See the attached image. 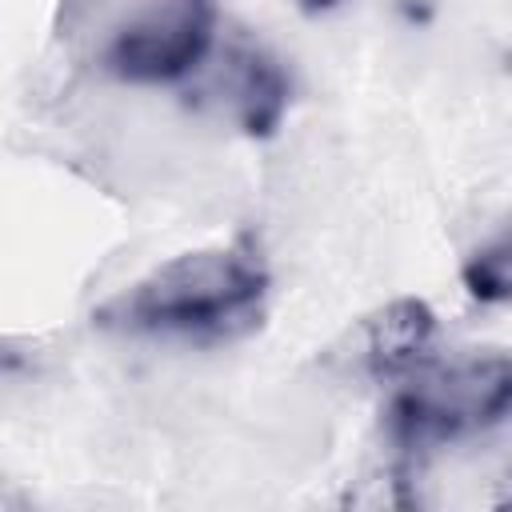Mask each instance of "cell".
<instances>
[{
  "label": "cell",
  "mask_w": 512,
  "mask_h": 512,
  "mask_svg": "<svg viewBox=\"0 0 512 512\" xmlns=\"http://www.w3.org/2000/svg\"><path fill=\"white\" fill-rule=\"evenodd\" d=\"M268 268L248 244L180 252L108 296L92 324L116 336L224 344L252 332L264 316Z\"/></svg>",
  "instance_id": "1"
},
{
  "label": "cell",
  "mask_w": 512,
  "mask_h": 512,
  "mask_svg": "<svg viewBox=\"0 0 512 512\" xmlns=\"http://www.w3.org/2000/svg\"><path fill=\"white\" fill-rule=\"evenodd\" d=\"M216 36V0H64L60 8V40L120 84H180L212 60Z\"/></svg>",
  "instance_id": "2"
},
{
  "label": "cell",
  "mask_w": 512,
  "mask_h": 512,
  "mask_svg": "<svg viewBox=\"0 0 512 512\" xmlns=\"http://www.w3.org/2000/svg\"><path fill=\"white\" fill-rule=\"evenodd\" d=\"M384 440L396 464L412 468L420 456L492 432L512 416V356L464 352L428 360L392 384L384 400Z\"/></svg>",
  "instance_id": "3"
},
{
  "label": "cell",
  "mask_w": 512,
  "mask_h": 512,
  "mask_svg": "<svg viewBox=\"0 0 512 512\" xmlns=\"http://www.w3.org/2000/svg\"><path fill=\"white\" fill-rule=\"evenodd\" d=\"M432 348L436 312L416 296L388 300L352 328V368L372 384L404 380L408 372L432 360Z\"/></svg>",
  "instance_id": "4"
},
{
  "label": "cell",
  "mask_w": 512,
  "mask_h": 512,
  "mask_svg": "<svg viewBox=\"0 0 512 512\" xmlns=\"http://www.w3.org/2000/svg\"><path fill=\"white\" fill-rule=\"evenodd\" d=\"M220 100L228 104L232 124L244 136H272L288 112L292 100V80L284 64L260 48L256 40H232L220 52V80H216Z\"/></svg>",
  "instance_id": "5"
},
{
  "label": "cell",
  "mask_w": 512,
  "mask_h": 512,
  "mask_svg": "<svg viewBox=\"0 0 512 512\" xmlns=\"http://www.w3.org/2000/svg\"><path fill=\"white\" fill-rule=\"evenodd\" d=\"M460 284L480 304H512V224L468 252Z\"/></svg>",
  "instance_id": "6"
},
{
  "label": "cell",
  "mask_w": 512,
  "mask_h": 512,
  "mask_svg": "<svg viewBox=\"0 0 512 512\" xmlns=\"http://www.w3.org/2000/svg\"><path fill=\"white\" fill-rule=\"evenodd\" d=\"M296 4H300V8L308 12V16H320V12H328V8H336L340 0H296Z\"/></svg>",
  "instance_id": "7"
}]
</instances>
